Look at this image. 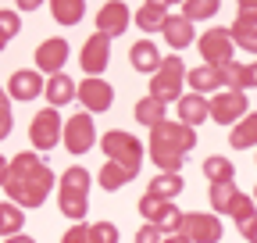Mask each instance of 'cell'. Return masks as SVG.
<instances>
[{
    "label": "cell",
    "mask_w": 257,
    "mask_h": 243,
    "mask_svg": "<svg viewBox=\"0 0 257 243\" xmlns=\"http://www.w3.org/2000/svg\"><path fill=\"white\" fill-rule=\"evenodd\" d=\"M18 29H22V22H18V15L15 11H0V40H15L18 36Z\"/></svg>",
    "instance_id": "39"
},
{
    "label": "cell",
    "mask_w": 257,
    "mask_h": 243,
    "mask_svg": "<svg viewBox=\"0 0 257 243\" xmlns=\"http://www.w3.org/2000/svg\"><path fill=\"white\" fill-rule=\"evenodd\" d=\"M165 114H168V104H165V100H157V97L136 100V122H140V126H147V129H157L161 122H168Z\"/></svg>",
    "instance_id": "22"
},
{
    "label": "cell",
    "mask_w": 257,
    "mask_h": 243,
    "mask_svg": "<svg viewBox=\"0 0 257 243\" xmlns=\"http://www.w3.org/2000/svg\"><path fill=\"white\" fill-rule=\"evenodd\" d=\"M29 140H32L36 150H54L57 143H64V122H61L57 107L36 111V118H32V126H29Z\"/></svg>",
    "instance_id": "3"
},
{
    "label": "cell",
    "mask_w": 257,
    "mask_h": 243,
    "mask_svg": "<svg viewBox=\"0 0 257 243\" xmlns=\"http://www.w3.org/2000/svg\"><path fill=\"white\" fill-rule=\"evenodd\" d=\"M236 40L229 29H207V33L200 36V54H204V65H214V68H225L232 65L236 57Z\"/></svg>",
    "instance_id": "4"
},
{
    "label": "cell",
    "mask_w": 257,
    "mask_h": 243,
    "mask_svg": "<svg viewBox=\"0 0 257 243\" xmlns=\"http://www.w3.org/2000/svg\"><path fill=\"white\" fill-rule=\"evenodd\" d=\"M236 22L257 25V0H239V15H236Z\"/></svg>",
    "instance_id": "43"
},
{
    "label": "cell",
    "mask_w": 257,
    "mask_h": 243,
    "mask_svg": "<svg viewBox=\"0 0 257 243\" xmlns=\"http://www.w3.org/2000/svg\"><path fill=\"white\" fill-rule=\"evenodd\" d=\"M18 8L22 11H36V8H43V0H18Z\"/></svg>",
    "instance_id": "45"
},
{
    "label": "cell",
    "mask_w": 257,
    "mask_h": 243,
    "mask_svg": "<svg viewBox=\"0 0 257 243\" xmlns=\"http://www.w3.org/2000/svg\"><path fill=\"white\" fill-rule=\"evenodd\" d=\"M40 93H47V79L32 68L15 72L11 82H8V97H15V100H36Z\"/></svg>",
    "instance_id": "11"
},
{
    "label": "cell",
    "mask_w": 257,
    "mask_h": 243,
    "mask_svg": "<svg viewBox=\"0 0 257 243\" xmlns=\"http://www.w3.org/2000/svg\"><path fill=\"white\" fill-rule=\"evenodd\" d=\"M89 239H93V243H118V225L96 222V225H89Z\"/></svg>",
    "instance_id": "38"
},
{
    "label": "cell",
    "mask_w": 257,
    "mask_h": 243,
    "mask_svg": "<svg viewBox=\"0 0 257 243\" xmlns=\"http://www.w3.org/2000/svg\"><path fill=\"white\" fill-rule=\"evenodd\" d=\"M11 126H15V118H11V97L0 100V136H11Z\"/></svg>",
    "instance_id": "42"
},
{
    "label": "cell",
    "mask_w": 257,
    "mask_h": 243,
    "mask_svg": "<svg viewBox=\"0 0 257 243\" xmlns=\"http://www.w3.org/2000/svg\"><path fill=\"white\" fill-rule=\"evenodd\" d=\"M204 118H211V100L204 93H186L179 100V122H186V126L197 129Z\"/></svg>",
    "instance_id": "17"
},
{
    "label": "cell",
    "mask_w": 257,
    "mask_h": 243,
    "mask_svg": "<svg viewBox=\"0 0 257 243\" xmlns=\"http://www.w3.org/2000/svg\"><path fill=\"white\" fill-rule=\"evenodd\" d=\"M165 243H189V239H186V236H182V232H179V236H168V239H165Z\"/></svg>",
    "instance_id": "47"
},
{
    "label": "cell",
    "mask_w": 257,
    "mask_h": 243,
    "mask_svg": "<svg viewBox=\"0 0 257 243\" xmlns=\"http://www.w3.org/2000/svg\"><path fill=\"white\" fill-rule=\"evenodd\" d=\"M168 8H154V4H143L136 11V25L147 29V33H165V22H168Z\"/></svg>",
    "instance_id": "27"
},
{
    "label": "cell",
    "mask_w": 257,
    "mask_h": 243,
    "mask_svg": "<svg viewBox=\"0 0 257 243\" xmlns=\"http://www.w3.org/2000/svg\"><path fill=\"white\" fill-rule=\"evenodd\" d=\"M147 193H157V197H165V200L179 197V193H182V175H179V172H161V175H154L150 186H147Z\"/></svg>",
    "instance_id": "26"
},
{
    "label": "cell",
    "mask_w": 257,
    "mask_h": 243,
    "mask_svg": "<svg viewBox=\"0 0 257 243\" xmlns=\"http://www.w3.org/2000/svg\"><path fill=\"white\" fill-rule=\"evenodd\" d=\"M50 11H54V22L75 25V22H82V15H86V0H50Z\"/></svg>",
    "instance_id": "25"
},
{
    "label": "cell",
    "mask_w": 257,
    "mask_h": 243,
    "mask_svg": "<svg viewBox=\"0 0 257 243\" xmlns=\"http://www.w3.org/2000/svg\"><path fill=\"white\" fill-rule=\"evenodd\" d=\"M96 143V129H93V118L89 114H72L64 122V147L72 150V154H86V150Z\"/></svg>",
    "instance_id": "9"
},
{
    "label": "cell",
    "mask_w": 257,
    "mask_h": 243,
    "mask_svg": "<svg viewBox=\"0 0 257 243\" xmlns=\"http://www.w3.org/2000/svg\"><path fill=\"white\" fill-rule=\"evenodd\" d=\"M0 182H4L8 200H15L18 207H40L50 190H54V172L47 168V161L40 154H22L4 161L0 168Z\"/></svg>",
    "instance_id": "1"
},
{
    "label": "cell",
    "mask_w": 257,
    "mask_h": 243,
    "mask_svg": "<svg viewBox=\"0 0 257 243\" xmlns=\"http://www.w3.org/2000/svg\"><path fill=\"white\" fill-rule=\"evenodd\" d=\"M68 61V43L64 40H43L40 50H36V68L47 72V75H57Z\"/></svg>",
    "instance_id": "14"
},
{
    "label": "cell",
    "mask_w": 257,
    "mask_h": 243,
    "mask_svg": "<svg viewBox=\"0 0 257 243\" xmlns=\"http://www.w3.org/2000/svg\"><path fill=\"white\" fill-rule=\"evenodd\" d=\"M107 57H111V36L93 33V36L86 40L82 54H79V65H82V72H89V75H100V72L107 68Z\"/></svg>",
    "instance_id": "10"
},
{
    "label": "cell",
    "mask_w": 257,
    "mask_h": 243,
    "mask_svg": "<svg viewBox=\"0 0 257 243\" xmlns=\"http://www.w3.org/2000/svg\"><path fill=\"white\" fill-rule=\"evenodd\" d=\"M182 15H186L189 22H207V18L218 15V0H186V4H182Z\"/></svg>",
    "instance_id": "32"
},
{
    "label": "cell",
    "mask_w": 257,
    "mask_h": 243,
    "mask_svg": "<svg viewBox=\"0 0 257 243\" xmlns=\"http://www.w3.org/2000/svg\"><path fill=\"white\" fill-rule=\"evenodd\" d=\"M22 222H25V215H22V207H18L15 200H4V204H0V229H4V239H8V236H18V232H22Z\"/></svg>",
    "instance_id": "29"
},
{
    "label": "cell",
    "mask_w": 257,
    "mask_h": 243,
    "mask_svg": "<svg viewBox=\"0 0 257 243\" xmlns=\"http://www.w3.org/2000/svg\"><path fill=\"white\" fill-rule=\"evenodd\" d=\"M100 147H104L107 161H121V165H140V161H143V143H140L136 136L121 133V129L104 133V136H100Z\"/></svg>",
    "instance_id": "7"
},
{
    "label": "cell",
    "mask_w": 257,
    "mask_h": 243,
    "mask_svg": "<svg viewBox=\"0 0 257 243\" xmlns=\"http://www.w3.org/2000/svg\"><path fill=\"white\" fill-rule=\"evenodd\" d=\"M150 143L168 147L175 154H189L197 147V129L186 126V122H161L157 129H150Z\"/></svg>",
    "instance_id": "6"
},
{
    "label": "cell",
    "mask_w": 257,
    "mask_h": 243,
    "mask_svg": "<svg viewBox=\"0 0 257 243\" xmlns=\"http://www.w3.org/2000/svg\"><path fill=\"white\" fill-rule=\"evenodd\" d=\"M136 243H165V232H161L154 222H147V225H140V232H136Z\"/></svg>",
    "instance_id": "40"
},
{
    "label": "cell",
    "mask_w": 257,
    "mask_h": 243,
    "mask_svg": "<svg viewBox=\"0 0 257 243\" xmlns=\"http://www.w3.org/2000/svg\"><path fill=\"white\" fill-rule=\"evenodd\" d=\"M61 190L89 193V172H86L82 165H72V168H64V175H61Z\"/></svg>",
    "instance_id": "34"
},
{
    "label": "cell",
    "mask_w": 257,
    "mask_h": 243,
    "mask_svg": "<svg viewBox=\"0 0 257 243\" xmlns=\"http://www.w3.org/2000/svg\"><path fill=\"white\" fill-rule=\"evenodd\" d=\"M232 40H236V47L239 50H250V54H257V25H246V22H232Z\"/></svg>",
    "instance_id": "35"
},
{
    "label": "cell",
    "mask_w": 257,
    "mask_h": 243,
    "mask_svg": "<svg viewBox=\"0 0 257 243\" xmlns=\"http://www.w3.org/2000/svg\"><path fill=\"white\" fill-rule=\"evenodd\" d=\"M246 114H250V104L243 89H221L211 97V118L218 126H239Z\"/></svg>",
    "instance_id": "5"
},
{
    "label": "cell",
    "mask_w": 257,
    "mask_h": 243,
    "mask_svg": "<svg viewBox=\"0 0 257 243\" xmlns=\"http://www.w3.org/2000/svg\"><path fill=\"white\" fill-rule=\"evenodd\" d=\"M61 243H93V239H89V229H86L82 222H75L68 232L61 236Z\"/></svg>",
    "instance_id": "41"
},
{
    "label": "cell",
    "mask_w": 257,
    "mask_h": 243,
    "mask_svg": "<svg viewBox=\"0 0 257 243\" xmlns=\"http://www.w3.org/2000/svg\"><path fill=\"white\" fill-rule=\"evenodd\" d=\"M221 75H225V89H250V86H257V61H250V65H225L221 68Z\"/></svg>",
    "instance_id": "20"
},
{
    "label": "cell",
    "mask_w": 257,
    "mask_h": 243,
    "mask_svg": "<svg viewBox=\"0 0 257 243\" xmlns=\"http://www.w3.org/2000/svg\"><path fill=\"white\" fill-rule=\"evenodd\" d=\"M165 40H168L172 50L189 47V43H193V22H189L186 15H172V18L165 22Z\"/></svg>",
    "instance_id": "21"
},
{
    "label": "cell",
    "mask_w": 257,
    "mask_h": 243,
    "mask_svg": "<svg viewBox=\"0 0 257 243\" xmlns=\"http://www.w3.org/2000/svg\"><path fill=\"white\" fill-rule=\"evenodd\" d=\"M257 200L250 197V193H236V200L229 204V211H225V215H229V218H236L239 225L243 222H250V218H257V207H253Z\"/></svg>",
    "instance_id": "31"
},
{
    "label": "cell",
    "mask_w": 257,
    "mask_h": 243,
    "mask_svg": "<svg viewBox=\"0 0 257 243\" xmlns=\"http://www.w3.org/2000/svg\"><path fill=\"white\" fill-rule=\"evenodd\" d=\"M168 204L172 200H165V197H157V193H143L140 197V215L147 218V222H161V215H165V211H168Z\"/></svg>",
    "instance_id": "30"
},
{
    "label": "cell",
    "mask_w": 257,
    "mask_h": 243,
    "mask_svg": "<svg viewBox=\"0 0 257 243\" xmlns=\"http://www.w3.org/2000/svg\"><path fill=\"white\" fill-rule=\"evenodd\" d=\"M186 65H182V57L179 54H172V57H165V65H161L157 72H154V79H150V97H157V100H182L186 93H182V82H186Z\"/></svg>",
    "instance_id": "2"
},
{
    "label": "cell",
    "mask_w": 257,
    "mask_h": 243,
    "mask_svg": "<svg viewBox=\"0 0 257 243\" xmlns=\"http://www.w3.org/2000/svg\"><path fill=\"white\" fill-rule=\"evenodd\" d=\"M182 218H186L182 211H179L175 204H168V211H165V215H161L157 229H161V232H168V236H179V232H182Z\"/></svg>",
    "instance_id": "37"
},
{
    "label": "cell",
    "mask_w": 257,
    "mask_h": 243,
    "mask_svg": "<svg viewBox=\"0 0 257 243\" xmlns=\"http://www.w3.org/2000/svg\"><path fill=\"white\" fill-rule=\"evenodd\" d=\"M111 100H114L111 82H104V79H82L79 82V104L82 107H89V111H111Z\"/></svg>",
    "instance_id": "12"
},
{
    "label": "cell",
    "mask_w": 257,
    "mask_h": 243,
    "mask_svg": "<svg viewBox=\"0 0 257 243\" xmlns=\"http://www.w3.org/2000/svg\"><path fill=\"white\" fill-rule=\"evenodd\" d=\"M253 200H257V190H253Z\"/></svg>",
    "instance_id": "49"
},
{
    "label": "cell",
    "mask_w": 257,
    "mask_h": 243,
    "mask_svg": "<svg viewBox=\"0 0 257 243\" xmlns=\"http://www.w3.org/2000/svg\"><path fill=\"white\" fill-rule=\"evenodd\" d=\"M128 61H133V68L136 72H157L161 65H165V57H161V50L150 43V40H143V43H136L133 50H128Z\"/></svg>",
    "instance_id": "19"
},
{
    "label": "cell",
    "mask_w": 257,
    "mask_h": 243,
    "mask_svg": "<svg viewBox=\"0 0 257 243\" xmlns=\"http://www.w3.org/2000/svg\"><path fill=\"white\" fill-rule=\"evenodd\" d=\"M182 236L189 243H218L221 239V222L214 215H204V211H189L182 218Z\"/></svg>",
    "instance_id": "8"
},
{
    "label": "cell",
    "mask_w": 257,
    "mask_h": 243,
    "mask_svg": "<svg viewBox=\"0 0 257 243\" xmlns=\"http://www.w3.org/2000/svg\"><path fill=\"white\" fill-rule=\"evenodd\" d=\"M140 175V165H121V161H107L104 168H100V186L111 193V190H118V186H125V182H133Z\"/></svg>",
    "instance_id": "18"
},
{
    "label": "cell",
    "mask_w": 257,
    "mask_h": 243,
    "mask_svg": "<svg viewBox=\"0 0 257 243\" xmlns=\"http://www.w3.org/2000/svg\"><path fill=\"white\" fill-rule=\"evenodd\" d=\"M229 143H232L236 150H250V147L257 143V111H250V114L239 122V126H232Z\"/></svg>",
    "instance_id": "24"
},
{
    "label": "cell",
    "mask_w": 257,
    "mask_h": 243,
    "mask_svg": "<svg viewBox=\"0 0 257 243\" xmlns=\"http://www.w3.org/2000/svg\"><path fill=\"white\" fill-rule=\"evenodd\" d=\"M147 4H154V8H168L172 0H147Z\"/></svg>",
    "instance_id": "48"
},
{
    "label": "cell",
    "mask_w": 257,
    "mask_h": 243,
    "mask_svg": "<svg viewBox=\"0 0 257 243\" xmlns=\"http://www.w3.org/2000/svg\"><path fill=\"white\" fill-rule=\"evenodd\" d=\"M186 82L193 86V93H221L225 75H221V68H214V65H200V68H193V72L186 75Z\"/></svg>",
    "instance_id": "16"
},
{
    "label": "cell",
    "mask_w": 257,
    "mask_h": 243,
    "mask_svg": "<svg viewBox=\"0 0 257 243\" xmlns=\"http://www.w3.org/2000/svg\"><path fill=\"white\" fill-rule=\"evenodd\" d=\"M128 22H133V15H128V8L121 4V0H111V4L100 8V15H96V33H104V36H121Z\"/></svg>",
    "instance_id": "13"
},
{
    "label": "cell",
    "mask_w": 257,
    "mask_h": 243,
    "mask_svg": "<svg viewBox=\"0 0 257 243\" xmlns=\"http://www.w3.org/2000/svg\"><path fill=\"white\" fill-rule=\"evenodd\" d=\"M43 97H47L50 107H64V104H72V100L79 97V86L64 75V72H57V75L47 79V93H43Z\"/></svg>",
    "instance_id": "15"
},
{
    "label": "cell",
    "mask_w": 257,
    "mask_h": 243,
    "mask_svg": "<svg viewBox=\"0 0 257 243\" xmlns=\"http://www.w3.org/2000/svg\"><path fill=\"white\" fill-rule=\"evenodd\" d=\"M4 243H36V239H32V236H25V232H18V236H8Z\"/></svg>",
    "instance_id": "46"
},
{
    "label": "cell",
    "mask_w": 257,
    "mask_h": 243,
    "mask_svg": "<svg viewBox=\"0 0 257 243\" xmlns=\"http://www.w3.org/2000/svg\"><path fill=\"white\" fill-rule=\"evenodd\" d=\"M179 4H186V0H179Z\"/></svg>",
    "instance_id": "50"
},
{
    "label": "cell",
    "mask_w": 257,
    "mask_h": 243,
    "mask_svg": "<svg viewBox=\"0 0 257 243\" xmlns=\"http://www.w3.org/2000/svg\"><path fill=\"white\" fill-rule=\"evenodd\" d=\"M204 175L211 179V186H214V182H236V165L229 161V158H207L204 161Z\"/></svg>",
    "instance_id": "28"
},
{
    "label": "cell",
    "mask_w": 257,
    "mask_h": 243,
    "mask_svg": "<svg viewBox=\"0 0 257 243\" xmlns=\"http://www.w3.org/2000/svg\"><path fill=\"white\" fill-rule=\"evenodd\" d=\"M236 182H214L211 186V207L214 211H229V204L236 200Z\"/></svg>",
    "instance_id": "36"
},
{
    "label": "cell",
    "mask_w": 257,
    "mask_h": 243,
    "mask_svg": "<svg viewBox=\"0 0 257 243\" xmlns=\"http://www.w3.org/2000/svg\"><path fill=\"white\" fill-rule=\"evenodd\" d=\"M57 207H61L64 218L82 222L86 211H89V197H86V193H75V190H61V193H57Z\"/></svg>",
    "instance_id": "23"
},
{
    "label": "cell",
    "mask_w": 257,
    "mask_h": 243,
    "mask_svg": "<svg viewBox=\"0 0 257 243\" xmlns=\"http://www.w3.org/2000/svg\"><path fill=\"white\" fill-rule=\"evenodd\" d=\"M150 158H154V165H157L161 172H179L186 154H175V150H168V147H157V143H150Z\"/></svg>",
    "instance_id": "33"
},
{
    "label": "cell",
    "mask_w": 257,
    "mask_h": 243,
    "mask_svg": "<svg viewBox=\"0 0 257 243\" xmlns=\"http://www.w3.org/2000/svg\"><path fill=\"white\" fill-rule=\"evenodd\" d=\"M239 232H243V239H246V243H257V218L243 222V225H239Z\"/></svg>",
    "instance_id": "44"
}]
</instances>
